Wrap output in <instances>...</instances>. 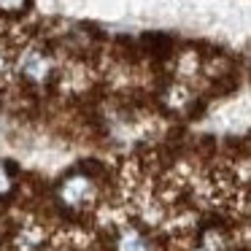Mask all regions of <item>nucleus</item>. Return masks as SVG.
<instances>
[{
	"label": "nucleus",
	"instance_id": "obj_1",
	"mask_svg": "<svg viewBox=\"0 0 251 251\" xmlns=\"http://www.w3.org/2000/svg\"><path fill=\"white\" fill-rule=\"evenodd\" d=\"M62 197H65V202H71V205H84L87 197H89V184L84 178L68 181V184L62 186Z\"/></svg>",
	"mask_w": 251,
	"mask_h": 251
},
{
	"label": "nucleus",
	"instance_id": "obj_4",
	"mask_svg": "<svg viewBox=\"0 0 251 251\" xmlns=\"http://www.w3.org/2000/svg\"><path fill=\"white\" fill-rule=\"evenodd\" d=\"M19 3H22V0H0V6L3 8H17Z\"/></svg>",
	"mask_w": 251,
	"mask_h": 251
},
{
	"label": "nucleus",
	"instance_id": "obj_2",
	"mask_svg": "<svg viewBox=\"0 0 251 251\" xmlns=\"http://www.w3.org/2000/svg\"><path fill=\"white\" fill-rule=\"evenodd\" d=\"M119 251H149V246H146V240L141 238L138 232H125L122 235V240H119Z\"/></svg>",
	"mask_w": 251,
	"mask_h": 251
},
{
	"label": "nucleus",
	"instance_id": "obj_5",
	"mask_svg": "<svg viewBox=\"0 0 251 251\" xmlns=\"http://www.w3.org/2000/svg\"><path fill=\"white\" fill-rule=\"evenodd\" d=\"M6 186H8V176H6V170L0 168V192L6 189Z\"/></svg>",
	"mask_w": 251,
	"mask_h": 251
},
{
	"label": "nucleus",
	"instance_id": "obj_3",
	"mask_svg": "<svg viewBox=\"0 0 251 251\" xmlns=\"http://www.w3.org/2000/svg\"><path fill=\"white\" fill-rule=\"evenodd\" d=\"M44 71H46V65H44V60H41L38 54H30L27 60H25V73H30L33 78H41Z\"/></svg>",
	"mask_w": 251,
	"mask_h": 251
}]
</instances>
